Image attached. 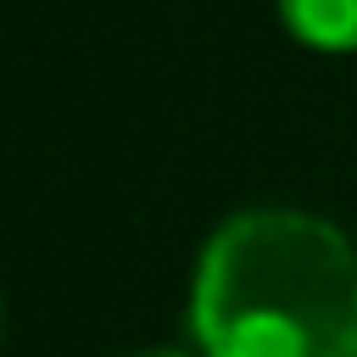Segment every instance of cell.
<instances>
[{
	"label": "cell",
	"instance_id": "obj_3",
	"mask_svg": "<svg viewBox=\"0 0 357 357\" xmlns=\"http://www.w3.org/2000/svg\"><path fill=\"white\" fill-rule=\"evenodd\" d=\"M139 357H184V351H139Z\"/></svg>",
	"mask_w": 357,
	"mask_h": 357
},
{
	"label": "cell",
	"instance_id": "obj_2",
	"mask_svg": "<svg viewBox=\"0 0 357 357\" xmlns=\"http://www.w3.org/2000/svg\"><path fill=\"white\" fill-rule=\"evenodd\" d=\"M284 22L312 50H357V0H279Z\"/></svg>",
	"mask_w": 357,
	"mask_h": 357
},
{
	"label": "cell",
	"instance_id": "obj_1",
	"mask_svg": "<svg viewBox=\"0 0 357 357\" xmlns=\"http://www.w3.org/2000/svg\"><path fill=\"white\" fill-rule=\"evenodd\" d=\"M206 357H357V245L307 212L229 218L195 273Z\"/></svg>",
	"mask_w": 357,
	"mask_h": 357
}]
</instances>
